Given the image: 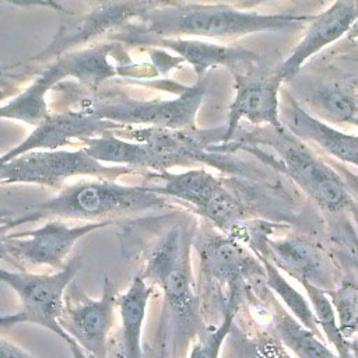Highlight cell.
Instances as JSON below:
<instances>
[{"mask_svg":"<svg viewBox=\"0 0 358 358\" xmlns=\"http://www.w3.org/2000/svg\"><path fill=\"white\" fill-rule=\"evenodd\" d=\"M298 96L310 110L333 123H354L358 119V96L355 91L338 83L298 84Z\"/></svg>","mask_w":358,"mask_h":358,"instance_id":"cell-20","label":"cell"},{"mask_svg":"<svg viewBox=\"0 0 358 358\" xmlns=\"http://www.w3.org/2000/svg\"><path fill=\"white\" fill-rule=\"evenodd\" d=\"M27 73H11L8 69H1L0 67V88H6L13 91V88L15 87V78L17 80H22V77H25Z\"/></svg>","mask_w":358,"mask_h":358,"instance_id":"cell-34","label":"cell"},{"mask_svg":"<svg viewBox=\"0 0 358 358\" xmlns=\"http://www.w3.org/2000/svg\"><path fill=\"white\" fill-rule=\"evenodd\" d=\"M235 98L229 105L224 143L227 144L246 119L253 124H266L275 129L282 126L280 119V85L275 74L263 76L260 66L234 74ZM221 144V145H222Z\"/></svg>","mask_w":358,"mask_h":358,"instance_id":"cell-15","label":"cell"},{"mask_svg":"<svg viewBox=\"0 0 358 358\" xmlns=\"http://www.w3.org/2000/svg\"><path fill=\"white\" fill-rule=\"evenodd\" d=\"M91 1L92 4H98V3H106V1H113V0H88Z\"/></svg>","mask_w":358,"mask_h":358,"instance_id":"cell-40","label":"cell"},{"mask_svg":"<svg viewBox=\"0 0 358 358\" xmlns=\"http://www.w3.org/2000/svg\"><path fill=\"white\" fill-rule=\"evenodd\" d=\"M200 259V271L204 280L213 285L227 287L229 305H236L238 291L243 281H252L256 275L264 274L263 266L246 253L238 241L211 227L196 231L194 245ZM227 309V308H225Z\"/></svg>","mask_w":358,"mask_h":358,"instance_id":"cell-12","label":"cell"},{"mask_svg":"<svg viewBox=\"0 0 358 358\" xmlns=\"http://www.w3.org/2000/svg\"><path fill=\"white\" fill-rule=\"evenodd\" d=\"M250 358H288V355L282 351L281 347L275 343H263L253 348Z\"/></svg>","mask_w":358,"mask_h":358,"instance_id":"cell-31","label":"cell"},{"mask_svg":"<svg viewBox=\"0 0 358 358\" xmlns=\"http://www.w3.org/2000/svg\"><path fill=\"white\" fill-rule=\"evenodd\" d=\"M274 330L298 358H338L319 340L317 334L281 309L275 313Z\"/></svg>","mask_w":358,"mask_h":358,"instance_id":"cell-24","label":"cell"},{"mask_svg":"<svg viewBox=\"0 0 358 358\" xmlns=\"http://www.w3.org/2000/svg\"><path fill=\"white\" fill-rule=\"evenodd\" d=\"M80 90L73 95V110H81L95 117L117 124H145L147 127L190 129L196 127V115L206 95L204 78L183 88L175 99H136L117 92Z\"/></svg>","mask_w":358,"mask_h":358,"instance_id":"cell-5","label":"cell"},{"mask_svg":"<svg viewBox=\"0 0 358 358\" xmlns=\"http://www.w3.org/2000/svg\"><path fill=\"white\" fill-rule=\"evenodd\" d=\"M84 150L88 155L102 164H116L140 171L143 175L147 172V148L144 144L130 141L115 134L113 130L105 131L101 136L91 137L83 141Z\"/></svg>","mask_w":358,"mask_h":358,"instance_id":"cell-23","label":"cell"},{"mask_svg":"<svg viewBox=\"0 0 358 358\" xmlns=\"http://www.w3.org/2000/svg\"><path fill=\"white\" fill-rule=\"evenodd\" d=\"M81 266L80 257L70 260L63 268L49 274H34L27 270L11 271L0 267V281L10 285L20 298V308L10 315H0V329L20 323H32L48 329L64 343L71 340L60 324L64 292Z\"/></svg>","mask_w":358,"mask_h":358,"instance_id":"cell-6","label":"cell"},{"mask_svg":"<svg viewBox=\"0 0 358 358\" xmlns=\"http://www.w3.org/2000/svg\"><path fill=\"white\" fill-rule=\"evenodd\" d=\"M144 176L159 180L161 183L154 186L161 193L176 201H185L187 210L203 215L221 232L229 234L243 221V206L231 187L203 168H190L179 173L148 171Z\"/></svg>","mask_w":358,"mask_h":358,"instance_id":"cell-7","label":"cell"},{"mask_svg":"<svg viewBox=\"0 0 358 358\" xmlns=\"http://www.w3.org/2000/svg\"><path fill=\"white\" fill-rule=\"evenodd\" d=\"M115 222L92 221L80 225H67L63 221L53 220L32 231L8 234L4 243L3 260L17 266L20 270L42 266L60 270L64 267L66 257L83 236Z\"/></svg>","mask_w":358,"mask_h":358,"instance_id":"cell-11","label":"cell"},{"mask_svg":"<svg viewBox=\"0 0 358 358\" xmlns=\"http://www.w3.org/2000/svg\"><path fill=\"white\" fill-rule=\"evenodd\" d=\"M150 1H152L154 4H157L158 7H161V6H166V4L176 3V1H179V0H150Z\"/></svg>","mask_w":358,"mask_h":358,"instance_id":"cell-37","label":"cell"},{"mask_svg":"<svg viewBox=\"0 0 358 358\" xmlns=\"http://www.w3.org/2000/svg\"><path fill=\"white\" fill-rule=\"evenodd\" d=\"M152 291L154 285L137 274L127 289L123 294H117L116 306L122 319L123 358H144L141 352V330Z\"/></svg>","mask_w":358,"mask_h":358,"instance_id":"cell-21","label":"cell"},{"mask_svg":"<svg viewBox=\"0 0 358 358\" xmlns=\"http://www.w3.org/2000/svg\"><path fill=\"white\" fill-rule=\"evenodd\" d=\"M110 39L122 43L159 46L169 49L193 67L199 80L204 78L207 70L211 67L224 66L232 74H236L260 66L259 56L249 49L215 45L185 38L152 36L143 32L137 24H127L122 27L117 32L110 35Z\"/></svg>","mask_w":358,"mask_h":358,"instance_id":"cell-13","label":"cell"},{"mask_svg":"<svg viewBox=\"0 0 358 358\" xmlns=\"http://www.w3.org/2000/svg\"><path fill=\"white\" fill-rule=\"evenodd\" d=\"M117 124L109 120L95 117L81 110L50 112V115L39 123L34 131L18 145L8 150L0 157V165L34 150H57L62 145H69L73 141H84L91 137L103 134L105 131L119 129Z\"/></svg>","mask_w":358,"mask_h":358,"instance_id":"cell-16","label":"cell"},{"mask_svg":"<svg viewBox=\"0 0 358 358\" xmlns=\"http://www.w3.org/2000/svg\"><path fill=\"white\" fill-rule=\"evenodd\" d=\"M281 123L298 138L313 141L334 159L358 166V136L345 134L310 115L294 95L284 92L280 101Z\"/></svg>","mask_w":358,"mask_h":358,"instance_id":"cell-18","label":"cell"},{"mask_svg":"<svg viewBox=\"0 0 358 358\" xmlns=\"http://www.w3.org/2000/svg\"><path fill=\"white\" fill-rule=\"evenodd\" d=\"M330 295L343 336L347 340L358 337V287L345 282L330 291Z\"/></svg>","mask_w":358,"mask_h":358,"instance_id":"cell-27","label":"cell"},{"mask_svg":"<svg viewBox=\"0 0 358 358\" xmlns=\"http://www.w3.org/2000/svg\"><path fill=\"white\" fill-rule=\"evenodd\" d=\"M10 94H11V91H10V90L0 88V101H1V99H4V98H7Z\"/></svg>","mask_w":358,"mask_h":358,"instance_id":"cell-39","label":"cell"},{"mask_svg":"<svg viewBox=\"0 0 358 358\" xmlns=\"http://www.w3.org/2000/svg\"><path fill=\"white\" fill-rule=\"evenodd\" d=\"M231 236L246 242L259 256L266 257L299 282L312 284L324 292L336 289V268L324 250L310 241L299 236L270 241L264 235L263 224L243 221L234 228Z\"/></svg>","mask_w":358,"mask_h":358,"instance_id":"cell-9","label":"cell"},{"mask_svg":"<svg viewBox=\"0 0 358 358\" xmlns=\"http://www.w3.org/2000/svg\"><path fill=\"white\" fill-rule=\"evenodd\" d=\"M133 172L134 169L129 166H108L88 155L84 148L76 151L34 150L1 164L0 183H32L60 187L66 179L73 176H92L115 180Z\"/></svg>","mask_w":358,"mask_h":358,"instance_id":"cell-8","label":"cell"},{"mask_svg":"<svg viewBox=\"0 0 358 358\" xmlns=\"http://www.w3.org/2000/svg\"><path fill=\"white\" fill-rule=\"evenodd\" d=\"M231 6L236 7V8H241V10H248V8H252L255 6H259L267 0H229Z\"/></svg>","mask_w":358,"mask_h":358,"instance_id":"cell-36","label":"cell"},{"mask_svg":"<svg viewBox=\"0 0 358 358\" xmlns=\"http://www.w3.org/2000/svg\"><path fill=\"white\" fill-rule=\"evenodd\" d=\"M66 344L69 345V350H70L73 358H95L94 355H91V354H88L87 351H84L73 338L69 340Z\"/></svg>","mask_w":358,"mask_h":358,"instance_id":"cell-35","label":"cell"},{"mask_svg":"<svg viewBox=\"0 0 358 358\" xmlns=\"http://www.w3.org/2000/svg\"><path fill=\"white\" fill-rule=\"evenodd\" d=\"M357 21L358 0H336L329 8L313 15L302 41L277 70L278 80L282 83L295 78L310 56L351 31Z\"/></svg>","mask_w":358,"mask_h":358,"instance_id":"cell-17","label":"cell"},{"mask_svg":"<svg viewBox=\"0 0 358 358\" xmlns=\"http://www.w3.org/2000/svg\"><path fill=\"white\" fill-rule=\"evenodd\" d=\"M337 173L338 176L341 178L344 186L347 187L348 193L350 194H354L357 199H358V173L352 172L351 169H348L344 164L336 161L333 157L331 158H327L326 161Z\"/></svg>","mask_w":358,"mask_h":358,"instance_id":"cell-30","label":"cell"},{"mask_svg":"<svg viewBox=\"0 0 358 358\" xmlns=\"http://www.w3.org/2000/svg\"><path fill=\"white\" fill-rule=\"evenodd\" d=\"M309 295L313 306V312L319 327L324 333L326 338L336 347L338 358H354L351 343L343 336L338 322L336 320V310L326 292L312 284L301 282Z\"/></svg>","mask_w":358,"mask_h":358,"instance_id":"cell-26","label":"cell"},{"mask_svg":"<svg viewBox=\"0 0 358 358\" xmlns=\"http://www.w3.org/2000/svg\"><path fill=\"white\" fill-rule=\"evenodd\" d=\"M313 15L259 14L227 3L176 1L148 10L138 18V28L152 36L236 38L263 31L295 28Z\"/></svg>","mask_w":358,"mask_h":358,"instance_id":"cell-3","label":"cell"},{"mask_svg":"<svg viewBox=\"0 0 358 358\" xmlns=\"http://www.w3.org/2000/svg\"><path fill=\"white\" fill-rule=\"evenodd\" d=\"M351 348H352L354 358H358V337H357V338H355V341L351 344Z\"/></svg>","mask_w":358,"mask_h":358,"instance_id":"cell-38","label":"cell"},{"mask_svg":"<svg viewBox=\"0 0 358 358\" xmlns=\"http://www.w3.org/2000/svg\"><path fill=\"white\" fill-rule=\"evenodd\" d=\"M259 260L263 264L266 284L284 301V303L292 310L296 320H299L303 326L312 330L315 334L320 336V327L316 320L313 309L309 306L306 299L294 288L291 287L287 280L278 273L277 267L263 256H259Z\"/></svg>","mask_w":358,"mask_h":358,"instance_id":"cell-25","label":"cell"},{"mask_svg":"<svg viewBox=\"0 0 358 358\" xmlns=\"http://www.w3.org/2000/svg\"><path fill=\"white\" fill-rule=\"evenodd\" d=\"M119 45L120 42L109 38L102 43L70 50L55 62L60 66L66 78L73 77L85 90L96 91L106 80L122 76L123 64L116 66L110 62V55Z\"/></svg>","mask_w":358,"mask_h":358,"instance_id":"cell-19","label":"cell"},{"mask_svg":"<svg viewBox=\"0 0 358 358\" xmlns=\"http://www.w3.org/2000/svg\"><path fill=\"white\" fill-rule=\"evenodd\" d=\"M241 147L256 157H268L267 162L285 172L322 208L338 213L354 203L338 173L315 155L301 138L284 124L280 129L266 126L252 131H239L221 145L224 152Z\"/></svg>","mask_w":358,"mask_h":358,"instance_id":"cell-2","label":"cell"},{"mask_svg":"<svg viewBox=\"0 0 358 358\" xmlns=\"http://www.w3.org/2000/svg\"><path fill=\"white\" fill-rule=\"evenodd\" d=\"M117 294L109 277H105L102 294L98 299L85 294L64 299L60 324L66 333L88 354L106 358L108 337L115 320Z\"/></svg>","mask_w":358,"mask_h":358,"instance_id":"cell-14","label":"cell"},{"mask_svg":"<svg viewBox=\"0 0 358 358\" xmlns=\"http://www.w3.org/2000/svg\"><path fill=\"white\" fill-rule=\"evenodd\" d=\"M0 358H36L20 345L0 337Z\"/></svg>","mask_w":358,"mask_h":358,"instance_id":"cell-32","label":"cell"},{"mask_svg":"<svg viewBox=\"0 0 358 358\" xmlns=\"http://www.w3.org/2000/svg\"><path fill=\"white\" fill-rule=\"evenodd\" d=\"M24 224V218L22 217H17V218H0V259L3 260V252H4V243L6 239L8 236V232L17 227Z\"/></svg>","mask_w":358,"mask_h":358,"instance_id":"cell-33","label":"cell"},{"mask_svg":"<svg viewBox=\"0 0 358 358\" xmlns=\"http://www.w3.org/2000/svg\"><path fill=\"white\" fill-rule=\"evenodd\" d=\"M197 225L192 218L169 222L145 248L144 266L140 275L157 285L165 301L175 330L182 343L200 337L207 331L192 273L190 250L194 245Z\"/></svg>","mask_w":358,"mask_h":358,"instance_id":"cell-1","label":"cell"},{"mask_svg":"<svg viewBox=\"0 0 358 358\" xmlns=\"http://www.w3.org/2000/svg\"><path fill=\"white\" fill-rule=\"evenodd\" d=\"M157 6L148 0H113L92 4L81 13H66L49 45L31 59V62H46L90 45L105 34L113 35L122 27Z\"/></svg>","mask_w":358,"mask_h":358,"instance_id":"cell-10","label":"cell"},{"mask_svg":"<svg viewBox=\"0 0 358 358\" xmlns=\"http://www.w3.org/2000/svg\"><path fill=\"white\" fill-rule=\"evenodd\" d=\"M63 78H66L63 70L56 62H53L45 67L14 99L0 106V117L20 120L36 127L50 115L49 105L45 99L46 92Z\"/></svg>","mask_w":358,"mask_h":358,"instance_id":"cell-22","label":"cell"},{"mask_svg":"<svg viewBox=\"0 0 358 358\" xmlns=\"http://www.w3.org/2000/svg\"><path fill=\"white\" fill-rule=\"evenodd\" d=\"M172 197L159 192L157 186H127L116 180L96 178L78 180L56 196L24 207L25 222L41 218H67L92 221H115V218L151 210L173 208Z\"/></svg>","mask_w":358,"mask_h":358,"instance_id":"cell-4","label":"cell"},{"mask_svg":"<svg viewBox=\"0 0 358 358\" xmlns=\"http://www.w3.org/2000/svg\"><path fill=\"white\" fill-rule=\"evenodd\" d=\"M343 225H337L330 234L331 248L334 250L336 257L350 267L358 274V238L354 229L345 222Z\"/></svg>","mask_w":358,"mask_h":358,"instance_id":"cell-29","label":"cell"},{"mask_svg":"<svg viewBox=\"0 0 358 358\" xmlns=\"http://www.w3.org/2000/svg\"><path fill=\"white\" fill-rule=\"evenodd\" d=\"M235 309L236 306H228L222 316V322L213 330L207 329L206 333L196 338L189 358H218L222 343L232 329Z\"/></svg>","mask_w":358,"mask_h":358,"instance_id":"cell-28","label":"cell"}]
</instances>
